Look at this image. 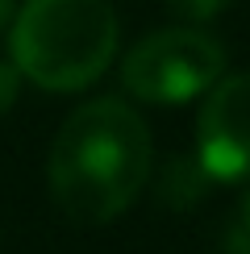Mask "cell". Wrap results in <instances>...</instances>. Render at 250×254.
Masks as SVG:
<instances>
[{
    "label": "cell",
    "mask_w": 250,
    "mask_h": 254,
    "mask_svg": "<svg viewBox=\"0 0 250 254\" xmlns=\"http://www.w3.org/2000/svg\"><path fill=\"white\" fill-rule=\"evenodd\" d=\"M50 196L79 225H104L138 200L150 175V133L121 100H88L50 146Z\"/></svg>",
    "instance_id": "1"
},
{
    "label": "cell",
    "mask_w": 250,
    "mask_h": 254,
    "mask_svg": "<svg viewBox=\"0 0 250 254\" xmlns=\"http://www.w3.org/2000/svg\"><path fill=\"white\" fill-rule=\"evenodd\" d=\"M117 50V17L109 0H25L13 21V59L21 75L46 92H79L96 83Z\"/></svg>",
    "instance_id": "2"
},
{
    "label": "cell",
    "mask_w": 250,
    "mask_h": 254,
    "mask_svg": "<svg viewBox=\"0 0 250 254\" xmlns=\"http://www.w3.org/2000/svg\"><path fill=\"white\" fill-rule=\"evenodd\" d=\"M225 71V50L217 38H208L204 29L175 25L159 29V34L142 38L138 46L125 55L121 79L138 100L150 104H180L200 96L204 88H213Z\"/></svg>",
    "instance_id": "3"
},
{
    "label": "cell",
    "mask_w": 250,
    "mask_h": 254,
    "mask_svg": "<svg viewBox=\"0 0 250 254\" xmlns=\"http://www.w3.org/2000/svg\"><path fill=\"white\" fill-rule=\"evenodd\" d=\"M196 150L213 179L250 175V71L225 75L208 88L196 121Z\"/></svg>",
    "instance_id": "4"
},
{
    "label": "cell",
    "mask_w": 250,
    "mask_h": 254,
    "mask_svg": "<svg viewBox=\"0 0 250 254\" xmlns=\"http://www.w3.org/2000/svg\"><path fill=\"white\" fill-rule=\"evenodd\" d=\"M167 4H171L184 21H208V17L221 13L229 0H167Z\"/></svg>",
    "instance_id": "5"
},
{
    "label": "cell",
    "mask_w": 250,
    "mask_h": 254,
    "mask_svg": "<svg viewBox=\"0 0 250 254\" xmlns=\"http://www.w3.org/2000/svg\"><path fill=\"white\" fill-rule=\"evenodd\" d=\"M8 13H13V0H0V25L8 21Z\"/></svg>",
    "instance_id": "6"
},
{
    "label": "cell",
    "mask_w": 250,
    "mask_h": 254,
    "mask_svg": "<svg viewBox=\"0 0 250 254\" xmlns=\"http://www.w3.org/2000/svg\"><path fill=\"white\" fill-rule=\"evenodd\" d=\"M246 229H250V200H246Z\"/></svg>",
    "instance_id": "7"
}]
</instances>
